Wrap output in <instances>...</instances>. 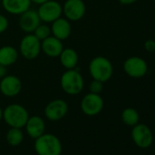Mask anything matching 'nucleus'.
<instances>
[{"label":"nucleus","instance_id":"nucleus-17","mask_svg":"<svg viewBox=\"0 0 155 155\" xmlns=\"http://www.w3.org/2000/svg\"><path fill=\"white\" fill-rule=\"evenodd\" d=\"M51 32L53 36L60 40L67 39L71 33V26L65 18H58L52 22Z\"/></svg>","mask_w":155,"mask_h":155},{"label":"nucleus","instance_id":"nucleus-29","mask_svg":"<svg viewBox=\"0 0 155 155\" xmlns=\"http://www.w3.org/2000/svg\"><path fill=\"white\" fill-rule=\"evenodd\" d=\"M2 119H3V110H2L1 107H0V121H1Z\"/></svg>","mask_w":155,"mask_h":155},{"label":"nucleus","instance_id":"nucleus-24","mask_svg":"<svg viewBox=\"0 0 155 155\" xmlns=\"http://www.w3.org/2000/svg\"><path fill=\"white\" fill-rule=\"evenodd\" d=\"M8 28V19L3 16L0 15V34L5 32Z\"/></svg>","mask_w":155,"mask_h":155},{"label":"nucleus","instance_id":"nucleus-3","mask_svg":"<svg viewBox=\"0 0 155 155\" xmlns=\"http://www.w3.org/2000/svg\"><path fill=\"white\" fill-rule=\"evenodd\" d=\"M60 84L62 90L69 95H77L81 92L84 87V81L78 69H67L61 76Z\"/></svg>","mask_w":155,"mask_h":155},{"label":"nucleus","instance_id":"nucleus-10","mask_svg":"<svg viewBox=\"0 0 155 155\" xmlns=\"http://www.w3.org/2000/svg\"><path fill=\"white\" fill-rule=\"evenodd\" d=\"M68 111V103L61 99L50 101L45 108V116L51 121H58L63 119Z\"/></svg>","mask_w":155,"mask_h":155},{"label":"nucleus","instance_id":"nucleus-22","mask_svg":"<svg viewBox=\"0 0 155 155\" xmlns=\"http://www.w3.org/2000/svg\"><path fill=\"white\" fill-rule=\"evenodd\" d=\"M50 33L51 29L46 25H39L34 31V35L39 40H44L45 38H48L50 36Z\"/></svg>","mask_w":155,"mask_h":155},{"label":"nucleus","instance_id":"nucleus-13","mask_svg":"<svg viewBox=\"0 0 155 155\" xmlns=\"http://www.w3.org/2000/svg\"><path fill=\"white\" fill-rule=\"evenodd\" d=\"M40 18L37 11L28 9L21 14L19 18V26L21 29L27 33H32L40 25Z\"/></svg>","mask_w":155,"mask_h":155},{"label":"nucleus","instance_id":"nucleus-18","mask_svg":"<svg viewBox=\"0 0 155 155\" xmlns=\"http://www.w3.org/2000/svg\"><path fill=\"white\" fill-rule=\"evenodd\" d=\"M18 57L17 49L11 46H5L0 48V64L8 67L14 64Z\"/></svg>","mask_w":155,"mask_h":155},{"label":"nucleus","instance_id":"nucleus-28","mask_svg":"<svg viewBox=\"0 0 155 155\" xmlns=\"http://www.w3.org/2000/svg\"><path fill=\"white\" fill-rule=\"evenodd\" d=\"M47 1H48V0H31V2H33L37 5H42Z\"/></svg>","mask_w":155,"mask_h":155},{"label":"nucleus","instance_id":"nucleus-1","mask_svg":"<svg viewBox=\"0 0 155 155\" xmlns=\"http://www.w3.org/2000/svg\"><path fill=\"white\" fill-rule=\"evenodd\" d=\"M34 150L38 155H61L62 143L56 135L43 133L35 139Z\"/></svg>","mask_w":155,"mask_h":155},{"label":"nucleus","instance_id":"nucleus-12","mask_svg":"<svg viewBox=\"0 0 155 155\" xmlns=\"http://www.w3.org/2000/svg\"><path fill=\"white\" fill-rule=\"evenodd\" d=\"M22 89V83L16 76L8 75L2 78L0 82V91L7 97L17 96Z\"/></svg>","mask_w":155,"mask_h":155},{"label":"nucleus","instance_id":"nucleus-15","mask_svg":"<svg viewBox=\"0 0 155 155\" xmlns=\"http://www.w3.org/2000/svg\"><path fill=\"white\" fill-rule=\"evenodd\" d=\"M41 49L47 56L51 58H57L59 57L60 53L62 52L63 45L60 39L55 38L54 36H49L48 38L42 40Z\"/></svg>","mask_w":155,"mask_h":155},{"label":"nucleus","instance_id":"nucleus-21","mask_svg":"<svg viewBox=\"0 0 155 155\" xmlns=\"http://www.w3.org/2000/svg\"><path fill=\"white\" fill-rule=\"evenodd\" d=\"M6 140L9 145L13 147L18 146L24 140V133L19 128H10V130L7 132Z\"/></svg>","mask_w":155,"mask_h":155},{"label":"nucleus","instance_id":"nucleus-30","mask_svg":"<svg viewBox=\"0 0 155 155\" xmlns=\"http://www.w3.org/2000/svg\"><path fill=\"white\" fill-rule=\"evenodd\" d=\"M152 1H154V2H155V0H152Z\"/></svg>","mask_w":155,"mask_h":155},{"label":"nucleus","instance_id":"nucleus-25","mask_svg":"<svg viewBox=\"0 0 155 155\" xmlns=\"http://www.w3.org/2000/svg\"><path fill=\"white\" fill-rule=\"evenodd\" d=\"M144 49L147 52H155V40L147 39L144 42Z\"/></svg>","mask_w":155,"mask_h":155},{"label":"nucleus","instance_id":"nucleus-19","mask_svg":"<svg viewBox=\"0 0 155 155\" xmlns=\"http://www.w3.org/2000/svg\"><path fill=\"white\" fill-rule=\"evenodd\" d=\"M59 59H60L62 66L65 68L72 69V68H75V67L77 66L79 57H78V54L74 49L66 48V49H63L62 52L60 53Z\"/></svg>","mask_w":155,"mask_h":155},{"label":"nucleus","instance_id":"nucleus-20","mask_svg":"<svg viewBox=\"0 0 155 155\" xmlns=\"http://www.w3.org/2000/svg\"><path fill=\"white\" fill-rule=\"evenodd\" d=\"M121 120L125 125L133 127L134 125L139 123L140 120L139 112L133 108H126L121 112Z\"/></svg>","mask_w":155,"mask_h":155},{"label":"nucleus","instance_id":"nucleus-7","mask_svg":"<svg viewBox=\"0 0 155 155\" xmlns=\"http://www.w3.org/2000/svg\"><path fill=\"white\" fill-rule=\"evenodd\" d=\"M123 69L129 77L133 79H140L146 75L148 65L146 61L140 57H130L125 60Z\"/></svg>","mask_w":155,"mask_h":155},{"label":"nucleus","instance_id":"nucleus-2","mask_svg":"<svg viewBox=\"0 0 155 155\" xmlns=\"http://www.w3.org/2000/svg\"><path fill=\"white\" fill-rule=\"evenodd\" d=\"M28 118V110L20 104H10L3 110V119L10 128L22 129Z\"/></svg>","mask_w":155,"mask_h":155},{"label":"nucleus","instance_id":"nucleus-23","mask_svg":"<svg viewBox=\"0 0 155 155\" xmlns=\"http://www.w3.org/2000/svg\"><path fill=\"white\" fill-rule=\"evenodd\" d=\"M102 89H103V83L99 81L93 80V81L90 85V91L91 93L100 94L102 91Z\"/></svg>","mask_w":155,"mask_h":155},{"label":"nucleus","instance_id":"nucleus-26","mask_svg":"<svg viewBox=\"0 0 155 155\" xmlns=\"http://www.w3.org/2000/svg\"><path fill=\"white\" fill-rule=\"evenodd\" d=\"M119 1L122 5H131V4H134L135 2H137L138 0H119Z\"/></svg>","mask_w":155,"mask_h":155},{"label":"nucleus","instance_id":"nucleus-5","mask_svg":"<svg viewBox=\"0 0 155 155\" xmlns=\"http://www.w3.org/2000/svg\"><path fill=\"white\" fill-rule=\"evenodd\" d=\"M131 139L134 144L139 148L147 149L152 144L153 134L147 125L143 123H138L132 127Z\"/></svg>","mask_w":155,"mask_h":155},{"label":"nucleus","instance_id":"nucleus-16","mask_svg":"<svg viewBox=\"0 0 155 155\" xmlns=\"http://www.w3.org/2000/svg\"><path fill=\"white\" fill-rule=\"evenodd\" d=\"M31 5V0H2V6L5 10L13 15H21Z\"/></svg>","mask_w":155,"mask_h":155},{"label":"nucleus","instance_id":"nucleus-4","mask_svg":"<svg viewBox=\"0 0 155 155\" xmlns=\"http://www.w3.org/2000/svg\"><path fill=\"white\" fill-rule=\"evenodd\" d=\"M89 69L93 80L99 81L102 83L108 81L113 74L111 62L104 57L94 58L90 63Z\"/></svg>","mask_w":155,"mask_h":155},{"label":"nucleus","instance_id":"nucleus-9","mask_svg":"<svg viewBox=\"0 0 155 155\" xmlns=\"http://www.w3.org/2000/svg\"><path fill=\"white\" fill-rule=\"evenodd\" d=\"M38 14L41 21L50 23L59 18L62 14V7L60 4L54 0H48L44 4L40 5Z\"/></svg>","mask_w":155,"mask_h":155},{"label":"nucleus","instance_id":"nucleus-6","mask_svg":"<svg viewBox=\"0 0 155 155\" xmlns=\"http://www.w3.org/2000/svg\"><path fill=\"white\" fill-rule=\"evenodd\" d=\"M19 48L22 56L25 58L31 60L39 55L41 50V43L34 34L29 33L22 38Z\"/></svg>","mask_w":155,"mask_h":155},{"label":"nucleus","instance_id":"nucleus-14","mask_svg":"<svg viewBox=\"0 0 155 155\" xmlns=\"http://www.w3.org/2000/svg\"><path fill=\"white\" fill-rule=\"evenodd\" d=\"M26 131L28 135L32 139H37L45 133L46 130V123L44 120L39 116H32L29 117L26 125Z\"/></svg>","mask_w":155,"mask_h":155},{"label":"nucleus","instance_id":"nucleus-27","mask_svg":"<svg viewBox=\"0 0 155 155\" xmlns=\"http://www.w3.org/2000/svg\"><path fill=\"white\" fill-rule=\"evenodd\" d=\"M6 73H7L6 67L0 64V79H1V78H3V77H5L6 76Z\"/></svg>","mask_w":155,"mask_h":155},{"label":"nucleus","instance_id":"nucleus-8","mask_svg":"<svg viewBox=\"0 0 155 155\" xmlns=\"http://www.w3.org/2000/svg\"><path fill=\"white\" fill-rule=\"evenodd\" d=\"M104 107L103 99L100 94L89 93L82 99L81 102V109L84 114L87 116H96L98 115Z\"/></svg>","mask_w":155,"mask_h":155},{"label":"nucleus","instance_id":"nucleus-11","mask_svg":"<svg viewBox=\"0 0 155 155\" xmlns=\"http://www.w3.org/2000/svg\"><path fill=\"white\" fill-rule=\"evenodd\" d=\"M62 12L68 20L78 21L84 17L86 6L82 0H67L62 8Z\"/></svg>","mask_w":155,"mask_h":155}]
</instances>
